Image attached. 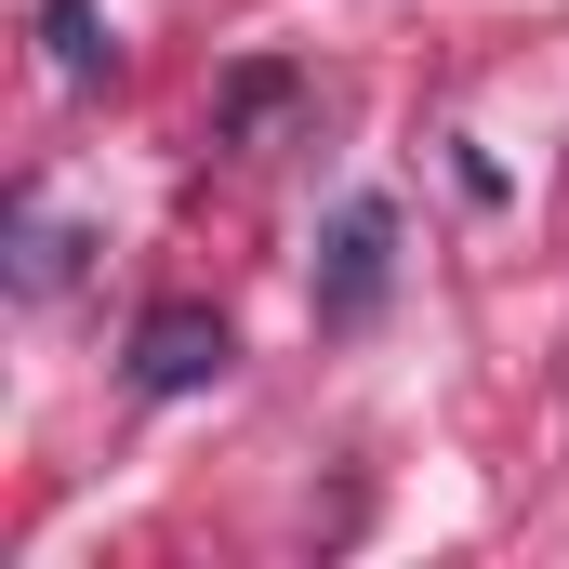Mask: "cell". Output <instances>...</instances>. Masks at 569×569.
<instances>
[{"instance_id":"5b68a950","label":"cell","mask_w":569,"mask_h":569,"mask_svg":"<svg viewBox=\"0 0 569 569\" xmlns=\"http://www.w3.org/2000/svg\"><path fill=\"white\" fill-rule=\"evenodd\" d=\"M279 107H291V67H239V80H226V107H212V146H252Z\"/></svg>"},{"instance_id":"277c9868","label":"cell","mask_w":569,"mask_h":569,"mask_svg":"<svg viewBox=\"0 0 569 569\" xmlns=\"http://www.w3.org/2000/svg\"><path fill=\"white\" fill-rule=\"evenodd\" d=\"M67 266H80V239L27 199V212H13V291H67Z\"/></svg>"},{"instance_id":"6da1fadb","label":"cell","mask_w":569,"mask_h":569,"mask_svg":"<svg viewBox=\"0 0 569 569\" xmlns=\"http://www.w3.org/2000/svg\"><path fill=\"white\" fill-rule=\"evenodd\" d=\"M385 279H398V212H385V199H345L331 239H318V318L358 331V318L385 305Z\"/></svg>"},{"instance_id":"3957f363","label":"cell","mask_w":569,"mask_h":569,"mask_svg":"<svg viewBox=\"0 0 569 569\" xmlns=\"http://www.w3.org/2000/svg\"><path fill=\"white\" fill-rule=\"evenodd\" d=\"M40 40H53V80H120V40H107V13L93 0H40Z\"/></svg>"},{"instance_id":"7a4b0ae2","label":"cell","mask_w":569,"mask_h":569,"mask_svg":"<svg viewBox=\"0 0 569 569\" xmlns=\"http://www.w3.org/2000/svg\"><path fill=\"white\" fill-rule=\"evenodd\" d=\"M226 358H239V345H226V318H212V305H159V318L133 331V385H146V398H199Z\"/></svg>"}]
</instances>
